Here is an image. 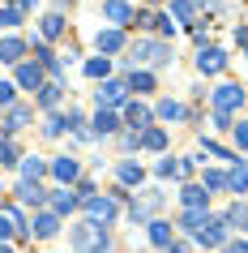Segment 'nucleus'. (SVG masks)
Wrapping results in <instances>:
<instances>
[{
    "label": "nucleus",
    "instance_id": "9",
    "mask_svg": "<svg viewBox=\"0 0 248 253\" xmlns=\"http://www.w3.org/2000/svg\"><path fill=\"white\" fill-rule=\"evenodd\" d=\"M197 240H201L206 249H218V245H227V223H222V219H210V223L197 232Z\"/></svg>",
    "mask_w": 248,
    "mask_h": 253
},
{
    "label": "nucleus",
    "instance_id": "4",
    "mask_svg": "<svg viewBox=\"0 0 248 253\" xmlns=\"http://www.w3.org/2000/svg\"><path fill=\"white\" fill-rule=\"evenodd\" d=\"M240 107H244V90H240L235 82H222V86H214V112L231 116V112H240Z\"/></svg>",
    "mask_w": 248,
    "mask_h": 253
},
{
    "label": "nucleus",
    "instance_id": "14",
    "mask_svg": "<svg viewBox=\"0 0 248 253\" xmlns=\"http://www.w3.org/2000/svg\"><path fill=\"white\" fill-rule=\"evenodd\" d=\"M227 189H231V193H244V189H248V163L244 159L231 163V172H227Z\"/></svg>",
    "mask_w": 248,
    "mask_h": 253
},
{
    "label": "nucleus",
    "instance_id": "31",
    "mask_svg": "<svg viewBox=\"0 0 248 253\" xmlns=\"http://www.w3.org/2000/svg\"><path fill=\"white\" fill-rule=\"evenodd\" d=\"M142 146L145 150H163V146H167V129H145V133H142Z\"/></svg>",
    "mask_w": 248,
    "mask_h": 253
},
{
    "label": "nucleus",
    "instance_id": "48",
    "mask_svg": "<svg viewBox=\"0 0 248 253\" xmlns=\"http://www.w3.org/2000/svg\"><path fill=\"white\" fill-rule=\"evenodd\" d=\"M0 253H13V249H9V245H0Z\"/></svg>",
    "mask_w": 248,
    "mask_h": 253
},
{
    "label": "nucleus",
    "instance_id": "8",
    "mask_svg": "<svg viewBox=\"0 0 248 253\" xmlns=\"http://www.w3.org/2000/svg\"><path fill=\"white\" fill-rule=\"evenodd\" d=\"M56 232H60V214H52V211L35 214V223H30V236H39V240H52Z\"/></svg>",
    "mask_w": 248,
    "mask_h": 253
},
{
    "label": "nucleus",
    "instance_id": "35",
    "mask_svg": "<svg viewBox=\"0 0 248 253\" xmlns=\"http://www.w3.org/2000/svg\"><path fill=\"white\" fill-rule=\"evenodd\" d=\"M171 13L180 22H193V0H171Z\"/></svg>",
    "mask_w": 248,
    "mask_h": 253
},
{
    "label": "nucleus",
    "instance_id": "25",
    "mask_svg": "<svg viewBox=\"0 0 248 253\" xmlns=\"http://www.w3.org/2000/svg\"><path fill=\"white\" fill-rule=\"evenodd\" d=\"M30 125V107H13L9 120H4V133H17V129H26Z\"/></svg>",
    "mask_w": 248,
    "mask_h": 253
},
{
    "label": "nucleus",
    "instance_id": "46",
    "mask_svg": "<svg viewBox=\"0 0 248 253\" xmlns=\"http://www.w3.org/2000/svg\"><path fill=\"white\" fill-rule=\"evenodd\" d=\"M35 4H39V0H17V9H22V13H26V9H35Z\"/></svg>",
    "mask_w": 248,
    "mask_h": 253
},
{
    "label": "nucleus",
    "instance_id": "45",
    "mask_svg": "<svg viewBox=\"0 0 248 253\" xmlns=\"http://www.w3.org/2000/svg\"><path fill=\"white\" fill-rule=\"evenodd\" d=\"M227 253H248V240H235V245H231Z\"/></svg>",
    "mask_w": 248,
    "mask_h": 253
},
{
    "label": "nucleus",
    "instance_id": "33",
    "mask_svg": "<svg viewBox=\"0 0 248 253\" xmlns=\"http://www.w3.org/2000/svg\"><path fill=\"white\" fill-rule=\"evenodd\" d=\"M129 90H154V73H145V69H137L129 78Z\"/></svg>",
    "mask_w": 248,
    "mask_h": 253
},
{
    "label": "nucleus",
    "instance_id": "40",
    "mask_svg": "<svg viewBox=\"0 0 248 253\" xmlns=\"http://www.w3.org/2000/svg\"><path fill=\"white\" fill-rule=\"evenodd\" d=\"M231 133H235V146L248 150V125H231Z\"/></svg>",
    "mask_w": 248,
    "mask_h": 253
},
{
    "label": "nucleus",
    "instance_id": "38",
    "mask_svg": "<svg viewBox=\"0 0 248 253\" xmlns=\"http://www.w3.org/2000/svg\"><path fill=\"white\" fill-rule=\"evenodd\" d=\"M13 82H0V107H13Z\"/></svg>",
    "mask_w": 248,
    "mask_h": 253
},
{
    "label": "nucleus",
    "instance_id": "42",
    "mask_svg": "<svg viewBox=\"0 0 248 253\" xmlns=\"http://www.w3.org/2000/svg\"><path fill=\"white\" fill-rule=\"evenodd\" d=\"M154 22H158L154 13H137V26H142V30H150V26H154Z\"/></svg>",
    "mask_w": 248,
    "mask_h": 253
},
{
    "label": "nucleus",
    "instance_id": "2",
    "mask_svg": "<svg viewBox=\"0 0 248 253\" xmlns=\"http://www.w3.org/2000/svg\"><path fill=\"white\" fill-rule=\"evenodd\" d=\"M129 52H133L129 56L133 65H167V60H171V47L163 39H137Z\"/></svg>",
    "mask_w": 248,
    "mask_h": 253
},
{
    "label": "nucleus",
    "instance_id": "41",
    "mask_svg": "<svg viewBox=\"0 0 248 253\" xmlns=\"http://www.w3.org/2000/svg\"><path fill=\"white\" fill-rule=\"evenodd\" d=\"M176 176H180V180H188V176H193V163H188V159H176Z\"/></svg>",
    "mask_w": 248,
    "mask_h": 253
},
{
    "label": "nucleus",
    "instance_id": "19",
    "mask_svg": "<svg viewBox=\"0 0 248 253\" xmlns=\"http://www.w3.org/2000/svg\"><path fill=\"white\" fill-rule=\"evenodd\" d=\"M171 236H176V227H171V223H163V219L150 223V240H154L158 249H171Z\"/></svg>",
    "mask_w": 248,
    "mask_h": 253
},
{
    "label": "nucleus",
    "instance_id": "30",
    "mask_svg": "<svg viewBox=\"0 0 248 253\" xmlns=\"http://www.w3.org/2000/svg\"><path fill=\"white\" fill-rule=\"evenodd\" d=\"M107 73H111V60H107V56L86 60V78H103V82H107Z\"/></svg>",
    "mask_w": 248,
    "mask_h": 253
},
{
    "label": "nucleus",
    "instance_id": "6",
    "mask_svg": "<svg viewBox=\"0 0 248 253\" xmlns=\"http://www.w3.org/2000/svg\"><path fill=\"white\" fill-rule=\"evenodd\" d=\"M124 94H129V82H103V86L94 90V99H99V112H103V107L124 103Z\"/></svg>",
    "mask_w": 248,
    "mask_h": 253
},
{
    "label": "nucleus",
    "instance_id": "32",
    "mask_svg": "<svg viewBox=\"0 0 248 253\" xmlns=\"http://www.w3.org/2000/svg\"><path fill=\"white\" fill-rule=\"evenodd\" d=\"M158 120H184V103L163 99V103H158Z\"/></svg>",
    "mask_w": 248,
    "mask_h": 253
},
{
    "label": "nucleus",
    "instance_id": "16",
    "mask_svg": "<svg viewBox=\"0 0 248 253\" xmlns=\"http://www.w3.org/2000/svg\"><path fill=\"white\" fill-rule=\"evenodd\" d=\"M180 198H184V206H188V211H201V206L210 202V193H206V185H184Z\"/></svg>",
    "mask_w": 248,
    "mask_h": 253
},
{
    "label": "nucleus",
    "instance_id": "12",
    "mask_svg": "<svg viewBox=\"0 0 248 253\" xmlns=\"http://www.w3.org/2000/svg\"><path fill=\"white\" fill-rule=\"evenodd\" d=\"M124 120L133 125V133H145V129H150V120H154V116H150V107H145V103H129V112H124Z\"/></svg>",
    "mask_w": 248,
    "mask_h": 253
},
{
    "label": "nucleus",
    "instance_id": "23",
    "mask_svg": "<svg viewBox=\"0 0 248 253\" xmlns=\"http://www.w3.org/2000/svg\"><path fill=\"white\" fill-rule=\"evenodd\" d=\"M222 223H227V227H240V232H248V206H240V202H235L231 211L222 214Z\"/></svg>",
    "mask_w": 248,
    "mask_h": 253
},
{
    "label": "nucleus",
    "instance_id": "3",
    "mask_svg": "<svg viewBox=\"0 0 248 253\" xmlns=\"http://www.w3.org/2000/svg\"><path fill=\"white\" fill-rule=\"evenodd\" d=\"M81 206H86V214H90V223H103V227L120 214V202H116V198H107V193H103V198H99V193H90Z\"/></svg>",
    "mask_w": 248,
    "mask_h": 253
},
{
    "label": "nucleus",
    "instance_id": "15",
    "mask_svg": "<svg viewBox=\"0 0 248 253\" xmlns=\"http://www.w3.org/2000/svg\"><path fill=\"white\" fill-rule=\"evenodd\" d=\"M22 56H26V43L22 39H0V60L4 65H22Z\"/></svg>",
    "mask_w": 248,
    "mask_h": 253
},
{
    "label": "nucleus",
    "instance_id": "7",
    "mask_svg": "<svg viewBox=\"0 0 248 253\" xmlns=\"http://www.w3.org/2000/svg\"><path fill=\"white\" fill-rule=\"evenodd\" d=\"M103 17L111 22V30H124L133 22V9L124 4V0H107V4H103Z\"/></svg>",
    "mask_w": 248,
    "mask_h": 253
},
{
    "label": "nucleus",
    "instance_id": "29",
    "mask_svg": "<svg viewBox=\"0 0 248 253\" xmlns=\"http://www.w3.org/2000/svg\"><path fill=\"white\" fill-rule=\"evenodd\" d=\"M22 26V9L17 4H0V30H13Z\"/></svg>",
    "mask_w": 248,
    "mask_h": 253
},
{
    "label": "nucleus",
    "instance_id": "1",
    "mask_svg": "<svg viewBox=\"0 0 248 253\" xmlns=\"http://www.w3.org/2000/svg\"><path fill=\"white\" fill-rule=\"evenodd\" d=\"M73 253H107V245H111V236H107V227L103 223H77L73 227Z\"/></svg>",
    "mask_w": 248,
    "mask_h": 253
},
{
    "label": "nucleus",
    "instance_id": "18",
    "mask_svg": "<svg viewBox=\"0 0 248 253\" xmlns=\"http://www.w3.org/2000/svg\"><path fill=\"white\" fill-rule=\"evenodd\" d=\"M43 172H47V163H43L39 155H26V159H22V180H35V185H39Z\"/></svg>",
    "mask_w": 248,
    "mask_h": 253
},
{
    "label": "nucleus",
    "instance_id": "26",
    "mask_svg": "<svg viewBox=\"0 0 248 253\" xmlns=\"http://www.w3.org/2000/svg\"><path fill=\"white\" fill-rule=\"evenodd\" d=\"M39 30H43V39H60V35H65V17H60V13H47Z\"/></svg>",
    "mask_w": 248,
    "mask_h": 253
},
{
    "label": "nucleus",
    "instance_id": "36",
    "mask_svg": "<svg viewBox=\"0 0 248 253\" xmlns=\"http://www.w3.org/2000/svg\"><path fill=\"white\" fill-rule=\"evenodd\" d=\"M206 155H214V159H227V163H235L240 155H231L227 146H218V142H206Z\"/></svg>",
    "mask_w": 248,
    "mask_h": 253
},
{
    "label": "nucleus",
    "instance_id": "20",
    "mask_svg": "<svg viewBox=\"0 0 248 253\" xmlns=\"http://www.w3.org/2000/svg\"><path fill=\"white\" fill-rule=\"evenodd\" d=\"M17 198L26 202V206H39V202L47 198V193H43V189L35 185V180H22V185H17Z\"/></svg>",
    "mask_w": 248,
    "mask_h": 253
},
{
    "label": "nucleus",
    "instance_id": "34",
    "mask_svg": "<svg viewBox=\"0 0 248 253\" xmlns=\"http://www.w3.org/2000/svg\"><path fill=\"white\" fill-rule=\"evenodd\" d=\"M65 129H69V120H65V116H47V125H43V133H47V137H60Z\"/></svg>",
    "mask_w": 248,
    "mask_h": 253
},
{
    "label": "nucleus",
    "instance_id": "49",
    "mask_svg": "<svg viewBox=\"0 0 248 253\" xmlns=\"http://www.w3.org/2000/svg\"><path fill=\"white\" fill-rule=\"evenodd\" d=\"M0 193H4V189H0Z\"/></svg>",
    "mask_w": 248,
    "mask_h": 253
},
{
    "label": "nucleus",
    "instance_id": "37",
    "mask_svg": "<svg viewBox=\"0 0 248 253\" xmlns=\"http://www.w3.org/2000/svg\"><path fill=\"white\" fill-rule=\"evenodd\" d=\"M17 163V150H13V142H0V168H13Z\"/></svg>",
    "mask_w": 248,
    "mask_h": 253
},
{
    "label": "nucleus",
    "instance_id": "5",
    "mask_svg": "<svg viewBox=\"0 0 248 253\" xmlns=\"http://www.w3.org/2000/svg\"><path fill=\"white\" fill-rule=\"evenodd\" d=\"M158 206H163V193H158V189H142V198H133V206H129V219L142 223L145 214H154Z\"/></svg>",
    "mask_w": 248,
    "mask_h": 253
},
{
    "label": "nucleus",
    "instance_id": "27",
    "mask_svg": "<svg viewBox=\"0 0 248 253\" xmlns=\"http://www.w3.org/2000/svg\"><path fill=\"white\" fill-rule=\"evenodd\" d=\"M120 180H124V185H142V180H145V172H142V163H133V159H124V163H120Z\"/></svg>",
    "mask_w": 248,
    "mask_h": 253
},
{
    "label": "nucleus",
    "instance_id": "39",
    "mask_svg": "<svg viewBox=\"0 0 248 253\" xmlns=\"http://www.w3.org/2000/svg\"><path fill=\"white\" fill-rule=\"evenodd\" d=\"M206 189H227V172H206Z\"/></svg>",
    "mask_w": 248,
    "mask_h": 253
},
{
    "label": "nucleus",
    "instance_id": "10",
    "mask_svg": "<svg viewBox=\"0 0 248 253\" xmlns=\"http://www.w3.org/2000/svg\"><path fill=\"white\" fill-rule=\"evenodd\" d=\"M77 172H81V168H77V159H73V155H65V159L52 163V176L60 180V185H73V180H77Z\"/></svg>",
    "mask_w": 248,
    "mask_h": 253
},
{
    "label": "nucleus",
    "instance_id": "17",
    "mask_svg": "<svg viewBox=\"0 0 248 253\" xmlns=\"http://www.w3.org/2000/svg\"><path fill=\"white\" fill-rule=\"evenodd\" d=\"M99 52H120L124 47V30H99Z\"/></svg>",
    "mask_w": 248,
    "mask_h": 253
},
{
    "label": "nucleus",
    "instance_id": "22",
    "mask_svg": "<svg viewBox=\"0 0 248 253\" xmlns=\"http://www.w3.org/2000/svg\"><path fill=\"white\" fill-rule=\"evenodd\" d=\"M180 223H184V232H201V227L210 223V211H206V206H201V211H184Z\"/></svg>",
    "mask_w": 248,
    "mask_h": 253
},
{
    "label": "nucleus",
    "instance_id": "21",
    "mask_svg": "<svg viewBox=\"0 0 248 253\" xmlns=\"http://www.w3.org/2000/svg\"><path fill=\"white\" fill-rule=\"evenodd\" d=\"M60 90H65L60 82H43L39 86V107H56L60 103Z\"/></svg>",
    "mask_w": 248,
    "mask_h": 253
},
{
    "label": "nucleus",
    "instance_id": "47",
    "mask_svg": "<svg viewBox=\"0 0 248 253\" xmlns=\"http://www.w3.org/2000/svg\"><path fill=\"white\" fill-rule=\"evenodd\" d=\"M197 4H201V9H218V0H197Z\"/></svg>",
    "mask_w": 248,
    "mask_h": 253
},
{
    "label": "nucleus",
    "instance_id": "28",
    "mask_svg": "<svg viewBox=\"0 0 248 253\" xmlns=\"http://www.w3.org/2000/svg\"><path fill=\"white\" fill-rule=\"evenodd\" d=\"M116 129H120V120L111 112H99L94 116V137H107V133H116Z\"/></svg>",
    "mask_w": 248,
    "mask_h": 253
},
{
    "label": "nucleus",
    "instance_id": "43",
    "mask_svg": "<svg viewBox=\"0 0 248 253\" xmlns=\"http://www.w3.org/2000/svg\"><path fill=\"white\" fill-rule=\"evenodd\" d=\"M158 176H176V159H163V163H158Z\"/></svg>",
    "mask_w": 248,
    "mask_h": 253
},
{
    "label": "nucleus",
    "instance_id": "24",
    "mask_svg": "<svg viewBox=\"0 0 248 253\" xmlns=\"http://www.w3.org/2000/svg\"><path fill=\"white\" fill-rule=\"evenodd\" d=\"M77 193H69V189H60V193H56V198H52V214H69V211H73V206H77Z\"/></svg>",
    "mask_w": 248,
    "mask_h": 253
},
{
    "label": "nucleus",
    "instance_id": "13",
    "mask_svg": "<svg viewBox=\"0 0 248 253\" xmlns=\"http://www.w3.org/2000/svg\"><path fill=\"white\" fill-rule=\"evenodd\" d=\"M17 86L39 90V86H43V65H17Z\"/></svg>",
    "mask_w": 248,
    "mask_h": 253
},
{
    "label": "nucleus",
    "instance_id": "44",
    "mask_svg": "<svg viewBox=\"0 0 248 253\" xmlns=\"http://www.w3.org/2000/svg\"><path fill=\"white\" fill-rule=\"evenodd\" d=\"M235 43H240V47L248 52V26H235Z\"/></svg>",
    "mask_w": 248,
    "mask_h": 253
},
{
    "label": "nucleus",
    "instance_id": "11",
    "mask_svg": "<svg viewBox=\"0 0 248 253\" xmlns=\"http://www.w3.org/2000/svg\"><path fill=\"white\" fill-rule=\"evenodd\" d=\"M197 69H201V73H222V69H227V56H222L218 47H206V52L197 56Z\"/></svg>",
    "mask_w": 248,
    "mask_h": 253
}]
</instances>
